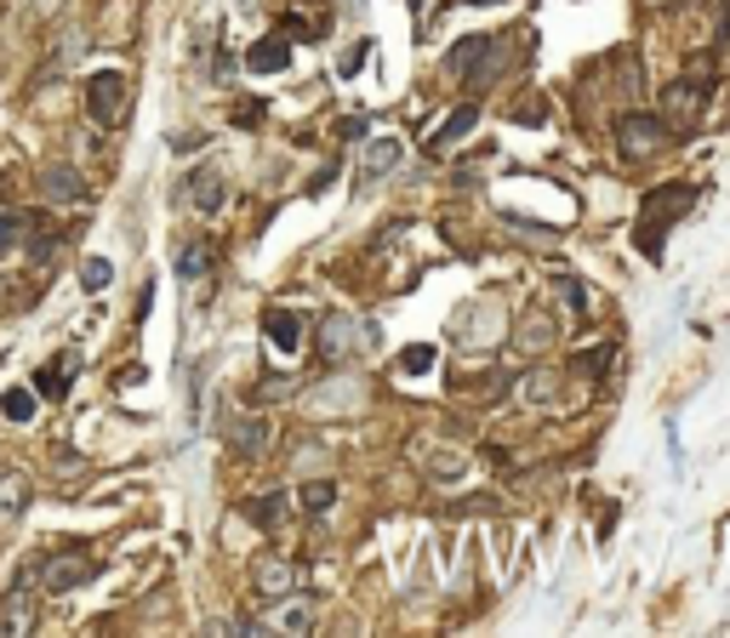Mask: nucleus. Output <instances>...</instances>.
<instances>
[{"mask_svg":"<svg viewBox=\"0 0 730 638\" xmlns=\"http://www.w3.org/2000/svg\"><path fill=\"white\" fill-rule=\"evenodd\" d=\"M691 206V183H662V188H651L645 194V206H640V228H634V245L656 263L662 257V234H668V223Z\"/></svg>","mask_w":730,"mask_h":638,"instance_id":"obj_1","label":"nucleus"},{"mask_svg":"<svg viewBox=\"0 0 730 638\" xmlns=\"http://www.w3.org/2000/svg\"><path fill=\"white\" fill-rule=\"evenodd\" d=\"M86 109H91L97 126H126V115H132V80L120 69H97L86 80Z\"/></svg>","mask_w":730,"mask_h":638,"instance_id":"obj_2","label":"nucleus"},{"mask_svg":"<svg viewBox=\"0 0 730 638\" xmlns=\"http://www.w3.org/2000/svg\"><path fill=\"white\" fill-rule=\"evenodd\" d=\"M497 69H503V52H497V40H491V35H468V40L451 46V75H457V80L485 86Z\"/></svg>","mask_w":730,"mask_h":638,"instance_id":"obj_3","label":"nucleus"},{"mask_svg":"<svg viewBox=\"0 0 730 638\" xmlns=\"http://www.w3.org/2000/svg\"><path fill=\"white\" fill-rule=\"evenodd\" d=\"M371 342H377V331H366V325H354V320H343V314H331V320L320 325V360H325V365H343V360L366 354Z\"/></svg>","mask_w":730,"mask_h":638,"instance_id":"obj_4","label":"nucleus"},{"mask_svg":"<svg viewBox=\"0 0 730 638\" xmlns=\"http://www.w3.org/2000/svg\"><path fill=\"white\" fill-rule=\"evenodd\" d=\"M97 570H104V565H97L86 548H64V553H52V559H46V587H52V593H75V587H86Z\"/></svg>","mask_w":730,"mask_h":638,"instance_id":"obj_5","label":"nucleus"},{"mask_svg":"<svg viewBox=\"0 0 730 638\" xmlns=\"http://www.w3.org/2000/svg\"><path fill=\"white\" fill-rule=\"evenodd\" d=\"M616 137H622V149L627 155H656V149H668V120H656V115H622L616 120Z\"/></svg>","mask_w":730,"mask_h":638,"instance_id":"obj_6","label":"nucleus"},{"mask_svg":"<svg viewBox=\"0 0 730 638\" xmlns=\"http://www.w3.org/2000/svg\"><path fill=\"white\" fill-rule=\"evenodd\" d=\"M40 194L52 206H86L91 200V188H86V177L75 171V166H46L40 171Z\"/></svg>","mask_w":730,"mask_h":638,"instance_id":"obj_7","label":"nucleus"},{"mask_svg":"<svg viewBox=\"0 0 730 638\" xmlns=\"http://www.w3.org/2000/svg\"><path fill=\"white\" fill-rule=\"evenodd\" d=\"M183 188H188V206L201 212V217H217V212H223V200H228V194H223V171H217V166H201V171H194Z\"/></svg>","mask_w":730,"mask_h":638,"instance_id":"obj_8","label":"nucleus"},{"mask_svg":"<svg viewBox=\"0 0 730 638\" xmlns=\"http://www.w3.org/2000/svg\"><path fill=\"white\" fill-rule=\"evenodd\" d=\"M263 336H269V349L298 354V349H303V320L291 314V308H269V314H263Z\"/></svg>","mask_w":730,"mask_h":638,"instance_id":"obj_9","label":"nucleus"},{"mask_svg":"<svg viewBox=\"0 0 730 638\" xmlns=\"http://www.w3.org/2000/svg\"><path fill=\"white\" fill-rule=\"evenodd\" d=\"M29 627H35V593H29V576H18L7 605H0V632H29Z\"/></svg>","mask_w":730,"mask_h":638,"instance_id":"obj_10","label":"nucleus"},{"mask_svg":"<svg viewBox=\"0 0 730 638\" xmlns=\"http://www.w3.org/2000/svg\"><path fill=\"white\" fill-rule=\"evenodd\" d=\"M75 371H80V354L69 349V354H58L52 365H40V376H35V394H46V400H64V394H69V382H75Z\"/></svg>","mask_w":730,"mask_h":638,"instance_id":"obj_11","label":"nucleus"},{"mask_svg":"<svg viewBox=\"0 0 730 638\" xmlns=\"http://www.w3.org/2000/svg\"><path fill=\"white\" fill-rule=\"evenodd\" d=\"M246 69H252V75H280V69H291V40H285V35H263L252 52H246Z\"/></svg>","mask_w":730,"mask_h":638,"instance_id":"obj_12","label":"nucleus"},{"mask_svg":"<svg viewBox=\"0 0 730 638\" xmlns=\"http://www.w3.org/2000/svg\"><path fill=\"white\" fill-rule=\"evenodd\" d=\"M29 497H35V484L23 473H0V524H18L29 513Z\"/></svg>","mask_w":730,"mask_h":638,"instance_id":"obj_13","label":"nucleus"},{"mask_svg":"<svg viewBox=\"0 0 730 638\" xmlns=\"http://www.w3.org/2000/svg\"><path fill=\"white\" fill-rule=\"evenodd\" d=\"M228 445H234L240 457H263L269 422H263V416H228Z\"/></svg>","mask_w":730,"mask_h":638,"instance_id":"obj_14","label":"nucleus"},{"mask_svg":"<svg viewBox=\"0 0 730 638\" xmlns=\"http://www.w3.org/2000/svg\"><path fill=\"white\" fill-rule=\"evenodd\" d=\"M474 120H479V109H474V104H463V109H451V115L440 120V131H434V137H428V149H434V155H446V149H457V137H468V131H474Z\"/></svg>","mask_w":730,"mask_h":638,"instance_id":"obj_15","label":"nucleus"},{"mask_svg":"<svg viewBox=\"0 0 730 638\" xmlns=\"http://www.w3.org/2000/svg\"><path fill=\"white\" fill-rule=\"evenodd\" d=\"M291 587H298V565H285V559H263L257 565V593L263 599H285Z\"/></svg>","mask_w":730,"mask_h":638,"instance_id":"obj_16","label":"nucleus"},{"mask_svg":"<svg viewBox=\"0 0 730 638\" xmlns=\"http://www.w3.org/2000/svg\"><path fill=\"white\" fill-rule=\"evenodd\" d=\"M400 166V137H371L366 143V160H360V177H382V171H395Z\"/></svg>","mask_w":730,"mask_h":638,"instance_id":"obj_17","label":"nucleus"},{"mask_svg":"<svg viewBox=\"0 0 730 638\" xmlns=\"http://www.w3.org/2000/svg\"><path fill=\"white\" fill-rule=\"evenodd\" d=\"M360 400H366V382H360V376H337V382L325 387V394H320V405H325V411H337V416H349Z\"/></svg>","mask_w":730,"mask_h":638,"instance_id":"obj_18","label":"nucleus"},{"mask_svg":"<svg viewBox=\"0 0 730 638\" xmlns=\"http://www.w3.org/2000/svg\"><path fill=\"white\" fill-rule=\"evenodd\" d=\"M611 365H616V342H594V349H582V354L571 360V371H576V376H588V382L605 376Z\"/></svg>","mask_w":730,"mask_h":638,"instance_id":"obj_19","label":"nucleus"},{"mask_svg":"<svg viewBox=\"0 0 730 638\" xmlns=\"http://www.w3.org/2000/svg\"><path fill=\"white\" fill-rule=\"evenodd\" d=\"M246 519H252V524H263V530H274V524L285 519V490H274V497H257V502H246Z\"/></svg>","mask_w":730,"mask_h":638,"instance_id":"obj_20","label":"nucleus"},{"mask_svg":"<svg viewBox=\"0 0 730 638\" xmlns=\"http://www.w3.org/2000/svg\"><path fill=\"white\" fill-rule=\"evenodd\" d=\"M0 416H7V422H29L35 416V387H7V394H0Z\"/></svg>","mask_w":730,"mask_h":638,"instance_id":"obj_21","label":"nucleus"},{"mask_svg":"<svg viewBox=\"0 0 730 638\" xmlns=\"http://www.w3.org/2000/svg\"><path fill=\"white\" fill-rule=\"evenodd\" d=\"M40 285H18V274H0V308H29Z\"/></svg>","mask_w":730,"mask_h":638,"instance_id":"obj_22","label":"nucleus"},{"mask_svg":"<svg viewBox=\"0 0 730 638\" xmlns=\"http://www.w3.org/2000/svg\"><path fill=\"white\" fill-rule=\"evenodd\" d=\"M468 320H474V331H463L468 342H497V336H503V331H491V320H497V303H479Z\"/></svg>","mask_w":730,"mask_h":638,"instance_id":"obj_23","label":"nucleus"},{"mask_svg":"<svg viewBox=\"0 0 730 638\" xmlns=\"http://www.w3.org/2000/svg\"><path fill=\"white\" fill-rule=\"evenodd\" d=\"M109 279H115V263H109V257H86V263H80V285H86V291H104Z\"/></svg>","mask_w":730,"mask_h":638,"instance_id":"obj_24","label":"nucleus"},{"mask_svg":"<svg viewBox=\"0 0 730 638\" xmlns=\"http://www.w3.org/2000/svg\"><path fill=\"white\" fill-rule=\"evenodd\" d=\"M212 268V252H206V245H188V252H177V274L183 279H201Z\"/></svg>","mask_w":730,"mask_h":638,"instance_id":"obj_25","label":"nucleus"},{"mask_svg":"<svg viewBox=\"0 0 730 638\" xmlns=\"http://www.w3.org/2000/svg\"><path fill=\"white\" fill-rule=\"evenodd\" d=\"M331 502H337V484H331V479H320V484L303 490V508H309V513H325Z\"/></svg>","mask_w":730,"mask_h":638,"instance_id":"obj_26","label":"nucleus"},{"mask_svg":"<svg viewBox=\"0 0 730 638\" xmlns=\"http://www.w3.org/2000/svg\"><path fill=\"white\" fill-rule=\"evenodd\" d=\"M428 365H434V349H428V342H417V349L400 354V371H406V376H422Z\"/></svg>","mask_w":730,"mask_h":638,"instance_id":"obj_27","label":"nucleus"},{"mask_svg":"<svg viewBox=\"0 0 730 638\" xmlns=\"http://www.w3.org/2000/svg\"><path fill=\"white\" fill-rule=\"evenodd\" d=\"M23 234V217H12V212H0V245H12Z\"/></svg>","mask_w":730,"mask_h":638,"instance_id":"obj_28","label":"nucleus"},{"mask_svg":"<svg viewBox=\"0 0 730 638\" xmlns=\"http://www.w3.org/2000/svg\"><path fill=\"white\" fill-rule=\"evenodd\" d=\"M366 131H371V120H360V115H349L343 126H337V137H349V143H354V137H366Z\"/></svg>","mask_w":730,"mask_h":638,"instance_id":"obj_29","label":"nucleus"},{"mask_svg":"<svg viewBox=\"0 0 730 638\" xmlns=\"http://www.w3.org/2000/svg\"><path fill=\"white\" fill-rule=\"evenodd\" d=\"M285 627L303 632V627H309V605H291V610H285Z\"/></svg>","mask_w":730,"mask_h":638,"instance_id":"obj_30","label":"nucleus"},{"mask_svg":"<svg viewBox=\"0 0 730 638\" xmlns=\"http://www.w3.org/2000/svg\"><path fill=\"white\" fill-rule=\"evenodd\" d=\"M366 52H371V40H360V46H354V52H349V58H343V75H354V69H360V63H366Z\"/></svg>","mask_w":730,"mask_h":638,"instance_id":"obj_31","label":"nucleus"}]
</instances>
